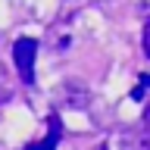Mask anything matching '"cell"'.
Masks as SVG:
<instances>
[{"label":"cell","mask_w":150,"mask_h":150,"mask_svg":"<svg viewBox=\"0 0 150 150\" xmlns=\"http://www.w3.org/2000/svg\"><path fill=\"white\" fill-rule=\"evenodd\" d=\"M35 53H38L35 38H19L13 44V63H16V69H19L25 84H35Z\"/></svg>","instance_id":"6da1fadb"},{"label":"cell","mask_w":150,"mask_h":150,"mask_svg":"<svg viewBox=\"0 0 150 150\" xmlns=\"http://www.w3.org/2000/svg\"><path fill=\"white\" fill-rule=\"evenodd\" d=\"M125 141H128L131 150H150V106L144 110V119H141V128L131 131V134H125Z\"/></svg>","instance_id":"7a4b0ae2"},{"label":"cell","mask_w":150,"mask_h":150,"mask_svg":"<svg viewBox=\"0 0 150 150\" xmlns=\"http://www.w3.org/2000/svg\"><path fill=\"white\" fill-rule=\"evenodd\" d=\"M50 125H53V131H50V138L41 141V144H35V147H28V150H56V141H59V119H50Z\"/></svg>","instance_id":"3957f363"},{"label":"cell","mask_w":150,"mask_h":150,"mask_svg":"<svg viewBox=\"0 0 150 150\" xmlns=\"http://www.w3.org/2000/svg\"><path fill=\"white\" fill-rule=\"evenodd\" d=\"M141 44H144V56L150 59V19H147V25H144V41Z\"/></svg>","instance_id":"277c9868"},{"label":"cell","mask_w":150,"mask_h":150,"mask_svg":"<svg viewBox=\"0 0 150 150\" xmlns=\"http://www.w3.org/2000/svg\"><path fill=\"white\" fill-rule=\"evenodd\" d=\"M141 97H144V84H141V88H134V91H131V100H141Z\"/></svg>","instance_id":"5b68a950"},{"label":"cell","mask_w":150,"mask_h":150,"mask_svg":"<svg viewBox=\"0 0 150 150\" xmlns=\"http://www.w3.org/2000/svg\"><path fill=\"white\" fill-rule=\"evenodd\" d=\"M141 84H144V88H150V75H141Z\"/></svg>","instance_id":"8992f818"}]
</instances>
